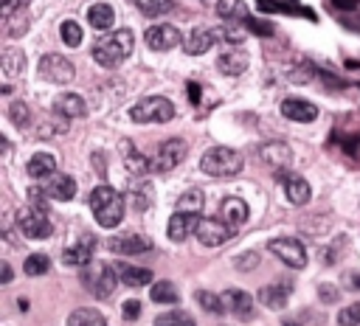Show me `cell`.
<instances>
[{"mask_svg": "<svg viewBox=\"0 0 360 326\" xmlns=\"http://www.w3.org/2000/svg\"><path fill=\"white\" fill-rule=\"evenodd\" d=\"M245 166V157L231 146H211L200 157V169L211 177H233Z\"/></svg>", "mask_w": 360, "mask_h": 326, "instance_id": "obj_3", "label": "cell"}, {"mask_svg": "<svg viewBox=\"0 0 360 326\" xmlns=\"http://www.w3.org/2000/svg\"><path fill=\"white\" fill-rule=\"evenodd\" d=\"M248 53L245 51H222L219 59H217V67L225 73V76H242L248 70Z\"/></svg>", "mask_w": 360, "mask_h": 326, "instance_id": "obj_24", "label": "cell"}, {"mask_svg": "<svg viewBox=\"0 0 360 326\" xmlns=\"http://www.w3.org/2000/svg\"><path fill=\"white\" fill-rule=\"evenodd\" d=\"M3 22H6V34H8V37H22V34L28 31V17H25L22 8H17V11L8 14V17H3Z\"/></svg>", "mask_w": 360, "mask_h": 326, "instance_id": "obj_32", "label": "cell"}, {"mask_svg": "<svg viewBox=\"0 0 360 326\" xmlns=\"http://www.w3.org/2000/svg\"><path fill=\"white\" fill-rule=\"evenodd\" d=\"M11 278H14V275H11V264H8V261H3V264H0V281H3V284H8Z\"/></svg>", "mask_w": 360, "mask_h": 326, "instance_id": "obj_49", "label": "cell"}, {"mask_svg": "<svg viewBox=\"0 0 360 326\" xmlns=\"http://www.w3.org/2000/svg\"><path fill=\"white\" fill-rule=\"evenodd\" d=\"M118 273H115V264H93L84 275H82V284L96 295V298H110L118 287Z\"/></svg>", "mask_w": 360, "mask_h": 326, "instance_id": "obj_5", "label": "cell"}, {"mask_svg": "<svg viewBox=\"0 0 360 326\" xmlns=\"http://www.w3.org/2000/svg\"><path fill=\"white\" fill-rule=\"evenodd\" d=\"M0 65H3V73H6L8 79H17V76L25 70V56H22V51L8 48V51L3 53V59H0Z\"/></svg>", "mask_w": 360, "mask_h": 326, "instance_id": "obj_30", "label": "cell"}, {"mask_svg": "<svg viewBox=\"0 0 360 326\" xmlns=\"http://www.w3.org/2000/svg\"><path fill=\"white\" fill-rule=\"evenodd\" d=\"M217 31L214 28H191V34L186 37V53H191V56H200V53H205V51H211V45L217 42Z\"/></svg>", "mask_w": 360, "mask_h": 326, "instance_id": "obj_19", "label": "cell"}, {"mask_svg": "<svg viewBox=\"0 0 360 326\" xmlns=\"http://www.w3.org/2000/svg\"><path fill=\"white\" fill-rule=\"evenodd\" d=\"M270 253L278 259V261H284L287 267H292V270H301V267H307V250H304V244L298 242V239H292V236H278V239H270Z\"/></svg>", "mask_w": 360, "mask_h": 326, "instance_id": "obj_7", "label": "cell"}, {"mask_svg": "<svg viewBox=\"0 0 360 326\" xmlns=\"http://www.w3.org/2000/svg\"><path fill=\"white\" fill-rule=\"evenodd\" d=\"M25 171H28V177H34V180H45V177H51V174L56 171V157L48 155V152H37V155L28 160Z\"/></svg>", "mask_w": 360, "mask_h": 326, "instance_id": "obj_26", "label": "cell"}, {"mask_svg": "<svg viewBox=\"0 0 360 326\" xmlns=\"http://www.w3.org/2000/svg\"><path fill=\"white\" fill-rule=\"evenodd\" d=\"M53 112L62 118H82L87 112V104L79 93H62L53 98Z\"/></svg>", "mask_w": 360, "mask_h": 326, "instance_id": "obj_18", "label": "cell"}, {"mask_svg": "<svg viewBox=\"0 0 360 326\" xmlns=\"http://www.w3.org/2000/svg\"><path fill=\"white\" fill-rule=\"evenodd\" d=\"M197 222H200V216H194V214H183V211H174V214L169 216L166 233H169V239H172V242H183L191 230H197Z\"/></svg>", "mask_w": 360, "mask_h": 326, "instance_id": "obj_17", "label": "cell"}, {"mask_svg": "<svg viewBox=\"0 0 360 326\" xmlns=\"http://www.w3.org/2000/svg\"><path fill=\"white\" fill-rule=\"evenodd\" d=\"M143 39H146V45L152 51H172L174 45H180V31L174 25H169V22H160V25L146 28Z\"/></svg>", "mask_w": 360, "mask_h": 326, "instance_id": "obj_11", "label": "cell"}, {"mask_svg": "<svg viewBox=\"0 0 360 326\" xmlns=\"http://www.w3.org/2000/svg\"><path fill=\"white\" fill-rule=\"evenodd\" d=\"M115 273H118L121 284H127V287H146V284H152V270H146V267H132L127 261H115Z\"/></svg>", "mask_w": 360, "mask_h": 326, "instance_id": "obj_23", "label": "cell"}, {"mask_svg": "<svg viewBox=\"0 0 360 326\" xmlns=\"http://www.w3.org/2000/svg\"><path fill=\"white\" fill-rule=\"evenodd\" d=\"M87 20H90V28L96 31H110L112 22H115V11L107 6V3H96L87 8Z\"/></svg>", "mask_w": 360, "mask_h": 326, "instance_id": "obj_27", "label": "cell"}, {"mask_svg": "<svg viewBox=\"0 0 360 326\" xmlns=\"http://www.w3.org/2000/svg\"><path fill=\"white\" fill-rule=\"evenodd\" d=\"M259 157H262V163L273 166L276 174H281V166H290V163H292V152H290V146H284V143H264V146L259 149Z\"/></svg>", "mask_w": 360, "mask_h": 326, "instance_id": "obj_20", "label": "cell"}, {"mask_svg": "<svg viewBox=\"0 0 360 326\" xmlns=\"http://www.w3.org/2000/svg\"><path fill=\"white\" fill-rule=\"evenodd\" d=\"M59 34H62V42H65L68 48H79V45H82V28H79V22L65 20V22L59 25Z\"/></svg>", "mask_w": 360, "mask_h": 326, "instance_id": "obj_38", "label": "cell"}, {"mask_svg": "<svg viewBox=\"0 0 360 326\" xmlns=\"http://www.w3.org/2000/svg\"><path fill=\"white\" fill-rule=\"evenodd\" d=\"M124 320H135L138 315H141V304H138V298H129L127 304H124Z\"/></svg>", "mask_w": 360, "mask_h": 326, "instance_id": "obj_47", "label": "cell"}, {"mask_svg": "<svg viewBox=\"0 0 360 326\" xmlns=\"http://www.w3.org/2000/svg\"><path fill=\"white\" fill-rule=\"evenodd\" d=\"M233 264H236V270H253V267L259 264V253H245V256H236V259H233Z\"/></svg>", "mask_w": 360, "mask_h": 326, "instance_id": "obj_45", "label": "cell"}, {"mask_svg": "<svg viewBox=\"0 0 360 326\" xmlns=\"http://www.w3.org/2000/svg\"><path fill=\"white\" fill-rule=\"evenodd\" d=\"M290 281H281V284H267L259 289V301L267 306V309H284L287 306V298H290Z\"/></svg>", "mask_w": 360, "mask_h": 326, "instance_id": "obj_22", "label": "cell"}, {"mask_svg": "<svg viewBox=\"0 0 360 326\" xmlns=\"http://www.w3.org/2000/svg\"><path fill=\"white\" fill-rule=\"evenodd\" d=\"M107 247L112 253H121V256H132V253L138 256V253H149L152 242L146 236H141V233H121V236H112L107 242Z\"/></svg>", "mask_w": 360, "mask_h": 326, "instance_id": "obj_12", "label": "cell"}, {"mask_svg": "<svg viewBox=\"0 0 360 326\" xmlns=\"http://www.w3.org/2000/svg\"><path fill=\"white\" fill-rule=\"evenodd\" d=\"M219 37H222L225 42H242V39L248 37V28H245V22H231V25H225V28L219 31Z\"/></svg>", "mask_w": 360, "mask_h": 326, "instance_id": "obj_44", "label": "cell"}, {"mask_svg": "<svg viewBox=\"0 0 360 326\" xmlns=\"http://www.w3.org/2000/svg\"><path fill=\"white\" fill-rule=\"evenodd\" d=\"M329 216H304L301 219V230L307 233V236H321V233H326V228H329Z\"/></svg>", "mask_w": 360, "mask_h": 326, "instance_id": "obj_40", "label": "cell"}, {"mask_svg": "<svg viewBox=\"0 0 360 326\" xmlns=\"http://www.w3.org/2000/svg\"><path fill=\"white\" fill-rule=\"evenodd\" d=\"M155 326H197V320H194L188 312H183V309H174V312H166V315H160V318L155 320Z\"/></svg>", "mask_w": 360, "mask_h": 326, "instance_id": "obj_35", "label": "cell"}, {"mask_svg": "<svg viewBox=\"0 0 360 326\" xmlns=\"http://www.w3.org/2000/svg\"><path fill=\"white\" fill-rule=\"evenodd\" d=\"M284 194H287V200H290L292 205H307L309 197H312V188H309V183H307L304 177L287 174V180H284Z\"/></svg>", "mask_w": 360, "mask_h": 326, "instance_id": "obj_25", "label": "cell"}, {"mask_svg": "<svg viewBox=\"0 0 360 326\" xmlns=\"http://www.w3.org/2000/svg\"><path fill=\"white\" fill-rule=\"evenodd\" d=\"M17 228L22 230V236L28 239H48L53 233L51 219L45 216V211L39 205H25L17 211Z\"/></svg>", "mask_w": 360, "mask_h": 326, "instance_id": "obj_6", "label": "cell"}, {"mask_svg": "<svg viewBox=\"0 0 360 326\" xmlns=\"http://www.w3.org/2000/svg\"><path fill=\"white\" fill-rule=\"evenodd\" d=\"M197 301H200V306L208 309V312H222V309H225L222 295H214V292H208V289H200V292H197Z\"/></svg>", "mask_w": 360, "mask_h": 326, "instance_id": "obj_42", "label": "cell"}, {"mask_svg": "<svg viewBox=\"0 0 360 326\" xmlns=\"http://www.w3.org/2000/svg\"><path fill=\"white\" fill-rule=\"evenodd\" d=\"M129 118H132L135 124H166V121L174 118V107H172V101L163 98V96H146V98H141L138 104H132Z\"/></svg>", "mask_w": 360, "mask_h": 326, "instance_id": "obj_4", "label": "cell"}, {"mask_svg": "<svg viewBox=\"0 0 360 326\" xmlns=\"http://www.w3.org/2000/svg\"><path fill=\"white\" fill-rule=\"evenodd\" d=\"M8 115H11V124H14V126H20V129L31 126V107H28L25 101H11Z\"/></svg>", "mask_w": 360, "mask_h": 326, "instance_id": "obj_36", "label": "cell"}, {"mask_svg": "<svg viewBox=\"0 0 360 326\" xmlns=\"http://www.w3.org/2000/svg\"><path fill=\"white\" fill-rule=\"evenodd\" d=\"M194 236H197V239H200V244H205V247H219V244H225V242L233 236V228H231L225 219L200 216Z\"/></svg>", "mask_w": 360, "mask_h": 326, "instance_id": "obj_9", "label": "cell"}, {"mask_svg": "<svg viewBox=\"0 0 360 326\" xmlns=\"http://www.w3.org/2000/svg\"><path fill=\"white\" fill-rule=\"evenodd\" d=\"M188 93H191V101L197 104V101H200V90H197V84H194V82L188 84Z\"/></svg>", "mask_w": 360, "mask_h": 326, "instance_id": "obj_50", "label": "cell"}, {"mask_svg": "<svg viewBox=\"0 0 360 326\" xmlns=\"http://www.w3.org/2000/svg\"><path fill=\"white\" fill-rule=\"evenodd\" d=\"M68 326H107V320H104V315H101L98 309L82 306V309H73V312H70Z\"/></svg>", "mask_w": 360, "mask_h": 326, "instance_id": "obj_28", "label": "cell"}, {"mask_svg": "<svg viewBox=\"0 0 360 326\" xmlns=\"http://www.w3.org/2000/svg\"><path fill=\"white\" fill-rule=\"evenodd\" d=\"M318 295H321L323 304H335V301H338V287H332V284H321V287H318Z\"/></svg>", "mask_w": 360, "mask_h": 326, "instance_id": "obj_46", "label": "cell"}, {"mask_svg": "<svg viewBox=\"0 0 360 326\" xmlns=\"http://www.w3.org/2000/svg\"><path fill=\"white\" fill-rule=\"evenodd\" d=\"M93 247H96V239L93 236H82L76 244H70V247L62 250V264H68V267H84V264H90Z\"/></svg>", "mask_w": 360, "mask_h": 326, "instance_id": "obj_13", "label": "cell"}, {"mask_svg": "<svg viewBox=\"0 0 360 326\" xmlns=\"http://www.w3.org/2000/svg\"><path fill=\"white\" fill-rule=\"evenodd\" d=\"M48 267H51V259H48L45 253H31V256L22 261L25 275H45V273H48Z\"/></svg>", "mask_w": 360, "mask_h": 326, "instance_id": "obj_34", "label": "cell"}, {"mask_svg": "<svg viewBox=\"0 0 360 326\" xmlns=\"http://www.w3.org/2000/svg\"><path fill=\"white\" fill-rule=\"evenodd\" d=\"M202 202H205L202 191H200V188H188L186 194H180V200H177V211L200 216V211H202Z\"/></svg>", "mask_w": 360, "mask_h": 326, "instance_id": "obj_31", "label": "cell"}, {"mask_svg": "<svg viewBox=\"0 0 360 326\" xmlns=\"http://www.w3.org/2000/svg\"><path fill=\"white\" fill-rule=\"evenodd\" d=\"M129 202L135 205V211H146L149 202H152L149 188H146V185H132V188H129Z\"/></svg>", "mask_w": 360, "mask_h": 326, "instance_id": "obj_41", "label": "cell"}, {"mask_svg": "<svg viewBox=\"0 0 360 326\" xmlns=\"http://www.w3.org/2000/svg\"><path fill=\"white\" fill-rule=\"evenodd\" d=\"M42 191H45V197H51V200L68 202V200L76 197V180L68 177V174H51L48 183L42 185Z\"/></svg>", "mask_w": 360, "mask_h": 326, "instance_id": "obj_15", "label": "cell"}, {"mask_svg": "<svg viewBox=\"0 0 360 326\" xmlns=\"http://www.w3.org/2000/svg\"><path fill=\"white\" fill-rule=\"evenodd\" d=\"M281 115L290 118V121H298V124H309L318 118V107L304 101V98H284L281 101Z\"/></svg>", "mask_w": 360, "mask_h": 326, "instance_id": "obj_14", "label": "cell"}, {"mask_svg": "<svg viewBox=\"0 0 360 326\" xmlns=\"http://www.w3.org/2000/svg\"><path fill=\"white\" fill-rule=\"evenodd\" d=\"M135 51V37L129 28H115L112 34L101 37L93 45V59L101 67H118L124 59H129V53Z\"/></svg>", "mask_w": 360, "mask_h": 326, "instance_id": "obj_1", "label": "cell"}, {"mask_svg": "<svg viewBox=\"0 0 360 326\" xmlns=\"http://www.w3.org/2000/svg\"><path fill=\"white\" fill-rule=\"evenodd\" d=\"M90 208H93V216L101 228H115L121 225L124 219V197L118 191H112L110 185H96L90 191Z\"/></svg>", "mask_w": 360, "mask_h": 326, "instance_id": "obj_2", "label": "cell"}, {"mask_svg": "<svg viewBox=\"0 0 360 326\" xmlns=\"http://www.w3.org/2000/svg\"><path fill=\"white\" fill-rule=\"evenodd\" d=\"M217 14H219L225 22H245V20H248L242 0H217Z\"/></svg>", "mask_w": 360, "mask_h": 326, "instance_id": "obj_29", "label": "cell"}, {"mask_svg": "<svg viewBox=\"0 0 360 326\" xmlns=\"http://www.w3.org/2000/svg\"><path fill=\"white\" fill-rule=\"evenodd\" d=\"M343 281H346V287H349V289H357V292H360V273H346V278H343Z\"/></svg>", "mask_w": 360, "mask_h": 326, "instance_id": "obj_48", "label": "cell"}, {"mask_svg": "<svg viewBox=\"0 0 360 326\" xmlns=\"http://www.w3.org/2000/svg\"><path fill=\"white\" fill-rule=\"evenodd\" d=\"M219 216L231 225V228H239L248 222V202L239 200V197H225L219 202Z\"/></svg>", "mask_w": 360, "mask_h": 326, "instance_id": "obj_21", "label": "cell"}, {"mask_svg": "<svg viewBox=\"0 0 360 326\" xmlns=\"http://www.w3.org/2000/svg\"><path fill=\"white\" fill-rule=\"evenodd\" d=\"M222 304L228 312H233L236 318H250L253 315V295H248L245 289H236V287H228L222 292Z\"/></svg>", "mask_w": 360, "mask_h": 326, "instance_id": "obj_16", "label": "cell"}, {"mask_svg": "<svg viewBox=\"0 0 360 326\" xmlns=\"http://www.w3.org/2000/svg\"><path fill=\"white\" fill-rule=\"evenodd\" d=\"M186 152H188V146H186V141H180V138L163 141V143L158 146L155 157H152V171H172L177 163H183Z\"/></svg>", "mask_w": 360, "mask_h": 326, "instance_id": "obj_10", "label": "cell"}, {"mask_svg": "<svg viewBox=\"0 0 360 326\" xmlns=\"http://www.w3.org/2000/svg\"><path fill=\"white\" fill-rule=\"evenodd\" d=\"M124 149H127V171L129 174H146V171H152V160H146L132 146H124Z\"/></svg>", "mask_w": 360, "mask_h": 326, "instance_id": "obj_33", "label": "cell"}, {"mask_svg": "<svg viewBox=\"0 0 360 326\" xmlns=\"http://www.w3.org/2000/svg\"><path fill=\"white\" fill-rule=\"evenodd\" d=\"M338 323H340V326H357V323H360V301L343 306V309L338 312Z\"/></svg>", "mask_w": 360, "mask_h": 326, "instance_id": "obj_43", "label": "cell"}, {"mask_svg": "<svg viewBox=\"0 0 360 326\" xmlns=\"http://www.w3.org/2000/svg\"><path fill=\"white\" fill-rule=\"evenodd\" d=\"M132 6H138V11L155 17V14H166L172 8V0H129Z\"/></svg>", "mask_w": 360, "mask_h": 326, "instance_id": "obj_39", "label": "cell"}, {"mask_svg": "<svg viewBox=\"0 0 360 326\" xmlns=\"http://www.w3.org/2000/svg\"><path fill=\"white\" fill-rule=\"evenodd\" d=\"M152 301L155 304H174L177 301V289L172 281H158L152 284Z\"/></svg>", "mask_w": 360, "mask_h": 326, "instance_id": "obj_37", "label": "cell"}, {"mask_svg": "<svg viewBox=\"0 0 360 326\" xmlns=\"http://www.w3.org/2000/svg\"><path fill=\"white\" fill-rule=\"evenodd\" d=\"M37 70H39V76H42L45 82H53V84H68V82L76 76L73 62L65 59V56H59V53H45V56L39 59Z\"/></svg>", "mask_w": 360, "mask_h": 326, "instance_id": "obj_8", "label": "cell"}]
</instances>
